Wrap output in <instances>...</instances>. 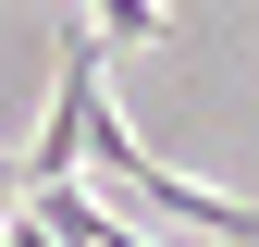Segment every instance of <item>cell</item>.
<instances>
[{"instance_id":"obj_1","label":"cell","mask_w":259,"mask_h":247,"mask_svg":"<svg viewBox=\"0 0 259 247\" xmlns=\"http://www.w3.org/2000/svg\"><path fill=\"white\" fill-rule=\"evenodd\" d=\"M160 25H173L160 0H99V50H111V37H160Z\"/></svg>"}]
</instances>
